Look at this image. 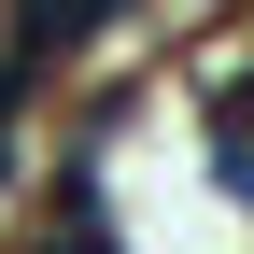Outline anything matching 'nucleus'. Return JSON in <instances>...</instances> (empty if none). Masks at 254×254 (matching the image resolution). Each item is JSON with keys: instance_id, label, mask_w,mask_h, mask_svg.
Returning <instances> with one entry per match:
<instances>
[{"instance_id": "nucleus-1", "label": "nucleus", "mask_w": 254, "mask_h": 254, "mask_svg": "<svg viewBox=\"0 0 254 254\" xmlns=\"http://www.w3.org/2000/svg\"><path fill=\"white\" fill-rule=\"evenodd\" d=\"M99 14H113V0H14V43H0V57H28V71H43V57H71Z\"/></svg>"}]
</instances>
